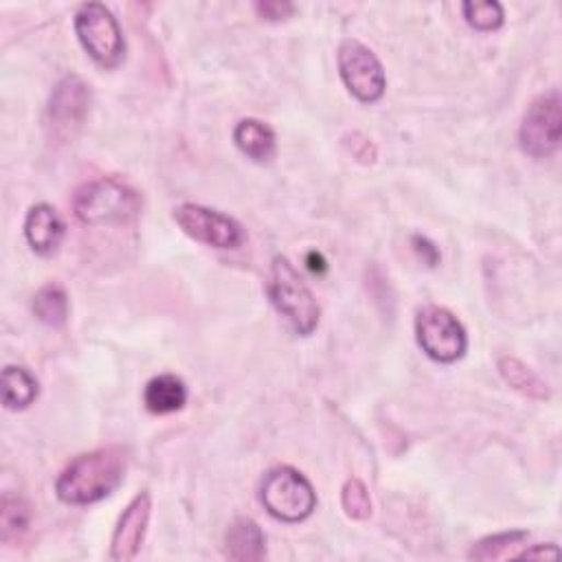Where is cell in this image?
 Instances as JSON below:
<instances>
[{
    "mask_svg": "<svg viewBox=\"0 0 562 562\" xmlns=\"http://www.w3.org/2000/svg\"><path fill=\"white\" fill-rule=\"evenodd\" d=\"M126 450L99 448L75 457L58 477L56 492L69 505H91L113 494L126 477Z\"/></svg>",
    "mask_w": 562,
    "mask_h": 562,
    "instance_id": "obj_1",
    "label": "cell"
},
{
    "mask_svg": "<svg viewBox=\"0 0 562 562\" xmlns=\"http://www.w3.org/2000/svg\"><path fill=\"white\" fill-rule=\"evenodd\" d=\"M268 297L274 311L291 324L297 335L308 337L317 330L321 308L297 268L284 255H277L272 259L268 277Z\"/></svg>",
    "mask_w": 562,
    "mask_h": 562,
    "instance_id": "obj_2",
    "label": "cell"
},
{
    "mask_svg": "<svg viewBox=\"0 0 562 562\" xmlns=\"http://www.w3.org/2000/svg\"><path fill=\"white\" fill-rule=\"evenodd\" d=\"M143 200L137 189L117 180L99 178L78 189L73 211L80 222L91 226H121L141 213Z\"/></svg>",
    "mask_w": 562,
    "mask_h": 562,
    "instance_id": "obj_3",
    "label": "cell"
},
{
    "mask_svg": "<svg viewBox=\"0 0 562 562\" xmlns=\"http://www.w3.org/2000/svg\"><path fill=\"white\" fill-rule=\"evenodd\" d=\"M259 499L270 516L284 523L306 520L317 507L313 483L291 466L272 468L264 477Z\"/></svg>",
    "mask_w": 562,
    "mask_h": 562,
    "instance_id": "obj_4",
    "label": "cell"
},
{
    "mask_svg": "<svg viewBox=\"0 0 562 562\" xmlns=\"http://www.w3.org/2000/svg\"><path fill=\"white\" fill-rule=\"evenodd\" d=\"M75 34L86 54L106 69L117 67L126 56V40L113 12L102 3H86L75 14Z\"/></svg>",
    "mask_w": 562,
    "mask_h": 562,
    "instance_id": "obj_5",
    "label": "cell"
},
{
    "mask_svg": "<svg viewBox=\"0 0 562 562\" xmlns=\"http://www.w3.org/2000/svg\"><path fill=\"white\" fill-rule=\"evenodd\" d=\"M415 337L422 352L444 365L459 361L468 348V337L459 319L440 306H426L418 313Z\"/></svg>",
    "mask_w": 562,
    "mask_h": 562,
    "instance_id": "obj_6",
    "label": "cell"
},
{
    "mask_svg": "<svg viewBox=\"0 0 562 562\" xmlns=\"http://www.w3.org/2000/svg\"><path fill=\"white\" fill-rule=\"evenodd\" d=\"M560 139H562V104H560V93L553 89L529 104L518 130V141L525 154L534 159H549L558 152Z\"/></svg>",
    "mask_w": 562,
    "mask_h": 562,
    "instance_id": "obj_7",
    "label": "cell"
},
{
    "mask_svg": "<svg viewBox=\"0 0 562 562\" xmlns=\"http://www.w3.org/2000/svg\"><path fill=\"white\" fill-rule=\"evenodd\" d=\"M339 73L348 91L363 104H374L385 95L387 78L380 60L359 40H343L339 47Z\"/></svg>",
    "mask_w": 562,
    "mask_h": 562,
    "instance_id": "obj_8",
    "label": "cell"
},
{
    "mask_svg": "<svg viewBox=\"0 0 562 562\" xmlns=\"http://www.w3.org/2000/svg\"><path fill=\"white\" fill-rule=\"evenodd\" d=\"M174 220L189 237L213 248H239L246 239V233L237 220L202 204L185 202L176 207Z\"/></svg>",
    "mask_w": 562,
    "mask_h": 562,
    "instance_id": "obj_9",
    "label": "cell"
},
{
    "mask_svg": "<svg viewBox=\"0 0 562 562\" xmlns=\"http://www.w3.org/2000/svg\"><path fill=\"white\" fill-rule=\"evenodd\" d=\"M91 86L80 75H67L58 82L49 99V124L60 139H73L91 110Z\"/></svg>",
    "mask_w": 562,
    "mask_h": 562,
    "instance_id": "obj_10",
    "label": "cell"
},
{
    "mask_svg": "<svg viewBox=\"0 0 562 562\" xmlns=\"http://www.w3.org/2000/svg\"><path fill=\"white\" fill-rule=\"evenodd\" d=\"M150 512H152V499L148 492L137 494L130 505L124 510L117 529L113 534V547H110V560L115 562H130L137 558L148 523H150Z\"/></svg>",
    "mask_w": 562,
    "mask_h": 562,
    "instance_id": "obj_11",
    "label": "cell"
},
{
    "mask_svg": "<svg viewBox=\"0 0 562 562\" xmlns=\"http://www.w3.org/2000/svg\"><path fill=\"white\" fill-rule=\"evenodd\" d=\"M65 233V220L51 204L40 202L30 209L25 220V237L38 255H54L60 248Z\"/></svg>",
    "mask_w": 562,
    "mask_h": 562,
    "instance_id": "obj_12",
    "label": "cell"
},
{
    "mask_svg": "<svg viewBox=\"0 0 562 562\" xmlns=\"http://www.w3.org/2000/svg\"><path fill=\"white\" fill-rule=\"evenodd\" d=\"M224 553L229 560L257 562L266 555V538L261 527L250 518H235L224 536Z\"/></svg>",
    "mask_w": 562,
    "mask_h": 562,
    "instance_id": "obj_13",
    "label": "cell"
},
{
    "mask_svg": "<svg viewBox=\"0 0 562 562\" xmlns=\"http://www.w3.org/2000/svg\"><path fill=\"white\" fill-rule=\"evenodd\" d=\"M235 145L255 163H268L277 154V137L270 126L257 119H242L233 132Z\"/></svg>",
    "mask_w": 562,
    "mask_h": 562,
    "instance_id": "obj_14",
    "label": "cell"
},
{
    "mask_svg": "<svg viewBox=\"0 0 562 562\" xmlns=\"http://www.w3.org/2000/svg\"><path fill=\"white\" fill-rule=\"evenodd\" d=\"M143 402H145V409L154 415L176 413L187 402V387L178 376L161 374L145 385Z\"/></svg>",
    "mask_w": 562,
    "mask_h": 562,
    "instance_id": "obj_15",
    "label": "cell"
},
{
    "mask_svg": "<svg viewBox=\"0 0 562 562\" xmlns=\"http://www.w3.org/2000/svg\"><path fill=\"white\" fill-rule=\"evenodd\" d=\"M38 380L25 367L10 365L3 370V402L8 409H27L38 398Z\"/></svg>",
    "mask_w": 562,
    "mask_h": 562,
    "instance_id": "obj_16",
    "label": "cell"
},
{
    "mask_svg": "<svg viewBox=\"0 0 562 562\" xmlns=\"http://www.w3.org/2000/svg\"><path fill=\"white\" fill-rule=\"evenodd\" d=\"M34 315L49 328H62L69 321V295L60 284L43 286L34 297Z\"/></svg>",
    "mask_w": 562,
    "mask_h": 562,
    "instance_id": "obj_17",
    "label": "cell"
},
{
    "mask_svg": "<svg viewBox=\"0 0 562 562\" xmlns=\"http://www.w3.org/2000/svg\"><path fill=\"white\" fill-rule=\"evenodd\" d=\"M499 372L503 376V380L516 389L518 394L534 398V400H547L551 396L547 383H542L525 363H520L514 356H503L499 361Z\"/></svg>",
    "mask_w": 562,
    "mask_h": 562,
    "instance_id": "obj_18",
    "label": "cell"
},
{
    "mask_svg": "<svg viewBox=\"0 0 562 562\" xmlns=\"http://www.w3.org/2000/svg\"><path fill=\"white\" fill-rule=\"evenodd\" d=\"M32 523V510L30 503L21 496L5 494L3 496V510H0V531H3V542L19 540Z\"/></svg>",
    "mask_w": 562,
    "mask_h": 562,
    "instance_id": "obj_19",
    "label": "cell"
},
{
    "mask_svg": "<svg viewBox=\"0 0 562 562\" xmlns=\"http://www.w3.org/2000/svg\"><path fill=\"white\" fill-rule=\"evenodd\" d=\"M527 531H503V534H494L488 536L483 540H479L477 545H472V549L468 551V558L472 560H501V558H514V549L523 545V540H527Z\"/></svg>",
    "mask_w": 562,
    "mask_h": 562,
    "instance_id": "obj_20",
    "label": "cell"
},
{
    "mask_svg": "<svg viewBox=\"0 0 562 562\" xmlns=\"http://www.w3.org/2000/svg\"><path fill=\"white\" fill-rule=\"evenodd\" d=\"M461 12H464V19L468 21V25L479 32H494L505 21L503 5L496 3V0H483V3H464Z\"/></svg>",
    "mask_w": 562,
    "mask_h": 562,
    "instance_id": "obj_21",
    "label": "cell"
},
{
    "mask_svg": "<svg viewBox=\"0 0 562 562\" xmlns=\"http://www.w3.org/2000/svg\"><path fill=\"white\" fill-rule=\"evenodd\" d=\"M341 503H343V510L348 512V516L354 520H367L372 516V499L361 479H350L343 485Z\"/></svg>",
    "mask_w": 562,
    "mask_h": 562,
    "instance_id": "obj_22",
    "label": "cell"
},
{
    "mask_svg": "<svg viewBox=\"0 0 562 562\" xmlns=\"http://www.w3.org/2000/svg\"><path fill=\"white\" fill-rule=\"evenodd\" d=\"M257 14L266 21H284L295 14V5L291 3H277V0H264V3L255 5Z\"/></svg>",
    "mask_w": 562,
    "mask_h": 562,
    "instance_id": "obj_23",
    "label": "cell"
},
{
    "mask_svg": "<svg viewBox=\"0 0 562 562\" xmlns=\"http://www.w3.org/2000/svg\"><path fill=\"white\" fill-rule=\"evenodd\" d=\"M411 244H413V250L418 253V257L429 266V268H435L440 261H442V253L440 248L424 235H413L411 237Z\"/></svg>",
    "mask_w": 562,
    "mask_h": 562,
    "instance_id": "obj_24",
    "label": "cell"
},
{
    "mask_svg": "<svg viewBox=\"0 0 562 562\" xmlns=\"http://www.w3.org/2000/svg\"><path fill=\"white\" fill-rule=\"evenodd\" d=\"M558 555H560V551L551 542L549 545H534L531 549H525V551L516 553V558H523V560H547V558L555 560Z\"/></svg>",
    "mask_w": 562,
    "mask_h": 562,
    "instance_id": "obj_25",
    "label": "cell"
},
{
    "mask_svg": "<svg viewBox=\"0 0 562 562\" xmlns=\"http://www.w3.org/2000/svg\"><path fill=\"white\" fill-rule=\"evenodd\" d=\"M306 264H308L311 272H315V274H324L328 270V261H326V257L319 250H311L306 255Z\"/></svg>",
    "mask_w": 562,
    "mask_h": 562,
    "instance_id": "obj_26",
    "label": "cell"
}]
</instances>
